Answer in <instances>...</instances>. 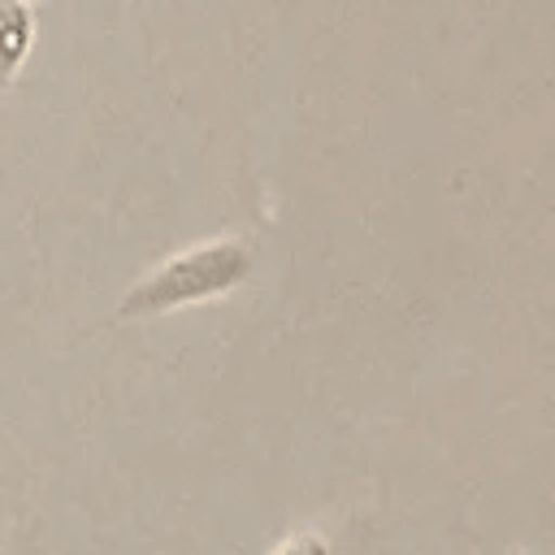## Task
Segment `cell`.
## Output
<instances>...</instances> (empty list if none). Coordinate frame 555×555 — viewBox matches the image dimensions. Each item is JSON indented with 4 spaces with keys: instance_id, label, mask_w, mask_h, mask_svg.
Returning a JSON list of instances; mask_svg holds the SVG:
<instances>
[{
    "instance_id": "cell-3",
    "label": "cell",
    "mask_w": 555,
    "mask_h": 555,
    "mask_svg": "<svg viewBox=\"0 0 555 555\" xmlns=\"http://www.w3.org/2000/svg\"><path fill=\"white\" fill-rule=\"evenodd\" d=\"M273 555H330V546H325V538H317V533H291Z\"/></svg>"
},
{
    "instance_id": "cell-2",
    "label": "cell",
    "mask_w": 555,
    "mask_h": 555,
    "mask_svg": "<svg viewBox=\"0 0 555 555\" xmlns=\"http://www.w3.org/2000/svg\"><path fill=\"white\" fill-rule=\"evenodd\" d=\"M35 48V9L30 0H0V91L13 87Z\"/></svg>"
},
{
    "instance_id": "cell-4",
    "label": "cell",
    "mask_w": 555,
    "mask_h": 555,
    "mask_svg": "<svg viewBox=\"0 0 555 555\" xmlns=\"http://www.w3.org/2000/svg\"><path fill=\"white\" fill-rule=\"evenodd\" d=\"M520 555H525V551H520Z\"/></svg>"
},
{
    "instance_id": "cell-1",
    "label": "cell",
    "mask_w": 555,
    "mask_h": 555,
    "mask_svg": "<svg viewBox=\"0 0 555 555\" xmlns=\"http://www.w3.org/2000/svg\"><path fill=\"white\" fill-rule=\"evenodd\" d=\"M256 269V251L247 238L225 234V238H208L199 247H186L178 256H169L165 264H156L152 273H143L117 304L121 321L134 317H160L186 304H204L217 295L238 291Z\"/></svg>"
}]
</instances>
